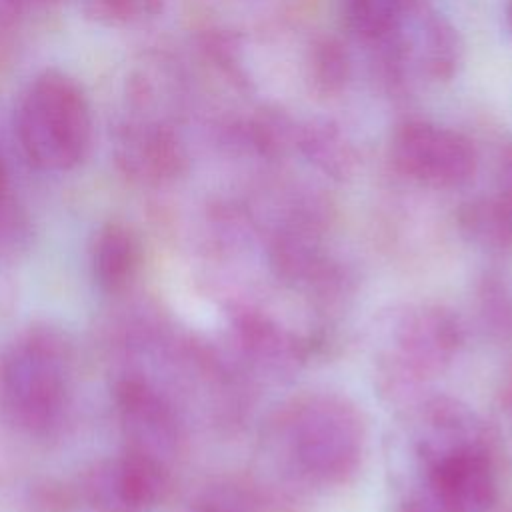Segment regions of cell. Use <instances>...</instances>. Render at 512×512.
I'll return each instance as SVG.
<instances>
[{
  "mask_svg": "<svg viewBox=\"0 0 512 512\" xmlns=\"http://www.w3.org/2000/svg\"><path fill=\"white\" fill-rule=\"evenodd\" d=\"M424 492L438 512H490L498 498L494 454L468 450L424 468Z\"/></svg>",
  "mask_w": 512,
  "mask_h": 512,
  "instance_id": "8",
  "label": "cell"
},
{
  "mask_svg": "<svg viewBox=\"0 0 512 512\" xmlns=\"http://www.w3.org/2000/svg\"><path fill=\"white\" fill-rule=\"evenodd\" d=\"M0 194H8V178H6V170H4L2 160H0Z\"/></svg>",
  "mask_w": 512,
  "mask_h": 512,
  "instance_id": "19",
  "label": "cell"
},
{
  "mask_svg": "<svg viewBox=\"0 0 512 512\" xmlns=\"http://www.w3.org/2000/svg\"><path fill=\"white\" fill-rule=\"evenodd\" d=\"M142 248L138 236L124 224H106L92 246V270L106 292L124 290L138 274Z\"/></svg>",
  "mask_w": 512,
  "mask_h": 512,
  "instance_id": "12",
  "label": "cell"
},
{
  "mask_svg": "<svg viewBox=\"0 0 512 512\" xmlns=\"http://www.w3.org/2000/svg\"><path fill=\"white\" fill-rule=\"evenodd\" d=\"M194 512H258V498L244 484L224 480L202 492Z\"/></svg>",
  "mask_w": 512,
  "mask_h": 512,
  "instance_id": "15",
  "label": "cell"
},
{
  "mask_svg": "<svg viewBox=\"0 0 512 512\" xmlns=\"http://www.w3.org/2000/svg\"><path fill=\"white\" fill-rule=\"evenodd\" d=\"M510 406H512V386H510Z\"/></svg>",
  "mask_w": 512,
  "mask_h": 512,
  "instance_id": "20",
  "label": "cell"
},
{
  "mask_svg": "<svg viewBox=\"0 0 512 512\" xmlns=\"http://www.w3.org/2000/svg\"><path fill=\"white\" fill-rule=\"evenodd\" d=\"M410 0H342L348 26L364 40L382 42L402 18Z\"/></svg>",
  "mask_w": 512,
  "mask_h": 512,
  "instance_id": "14",
  "label": "cell"
},
{
  "mask_svg": "<svg viewBox=\"0 0 512 512\" xmlns=\"http://www.w3.org/2000/svg\"><path fill=\"white\" fill-rule=\"evenodd\" d=\"M72 352L64 336L50 326H34L6 352L0 366V388L12 420L46 434L64 416L70 394Z\"/></svg>",
  "mask_w": 512,
  "mask_h": 512,
  "instance_id": "2",
  "label": "cell"
},
{
  "mask_svg": "<svg viewBox=\"0 0 512 512\" xmlns=\"http://www.w3.org/2000/svg\"><path fill=\"white\" fill-rule=\"evenodd\" d=\"M14 130L30 164L50 172L70 170L90 150V106L74 80L60 72H46L20 98Z\"/></svg>",
  "mask_w": 512,
  "mask_h": 512,
  "instance_id": "3",
  "label": "cell"
},
{
  "mask_svg": "<svg viewBox=\"0 0 512 512\" xmlns=\"http://www.w3.org/2000/svg\"><path fill=\"white\" fill-rule=\"evenodd\" d=\"M510 212H512V156H508L498 170V196H496Z\"/></svg>",
  "mask_w": 512,
  "mask_h": 512,
  "instance_id": "17",
  "label": "cell"
},
{
  "mask_svg": "<svg viewBox=\"0 0 512 512\" xmlns=\"http://www.w3.org/2000/svg\"><path fill=\"white\" fill-rule=\"evenodd\" d=\"M414 450L426 468L458 452H492V438L486 422L470 406L438 396L420 408L414 426Z\"/></svg>",
  "mask_w": 512,
  "mask_h": 512,
  "instance_id": "9",
  "label": "cell"
},
{
  "mask_svg": "<svg viewBox=\"0 0 512 512\" xmlns=\"http://www.w3.org/2000/svg\"><path fill=\"white\" fill-rule=\"evenodd\" d=\"M168 490L166 464L134 450L94 464L84 478V494L96 512H148Z\"/></svg>",
  "mask_w": 512,
  "mask_h": 512,
  "instance_id": "6",
  "label": "cell"
},
{
  "mask_svg": "<svg viewBox=\"0 0 512 512\" xmlns=\"http://www.w3.org/2000/svg\"><path fill=\"white\" fill-rule=\"evenodd\" d=\"M28 226L8 194H0V254H10L26 242Z\"/></svg>",
  "mask_w": 512,
  "mask_h": 512,
  "instance_id": "16",
  "label": "cell"
},
{
  "mask_svg": "<svg viewBox=\"0 0 512 512\" xmlns=\"http://www.w3.org/2000/svg\"><path fill=\"white\" fill-rule=\"evenodd\" d=\"M398 64H408L430 78H448L460 60L456 30L422 0H410L394 30L382 40Z\"/></svg>",
  "mask_w": 512,
  "mask_h": 512,
  "instance_id": "7",
  "label": "cell"
},
{
  "mask_svg": "<svg viewBox=\"0 0 512 512\" xmlns=\"http://www.w3.org/2000/svg\"><path fill=\"white\" fill-rule=\"evenodd\" d=\"M458 226L462 236L484 252L512 248V212L498 198H474L462 204Z\"/></svg>",
  "mask_w": 512,
  "mask_h": 512,
  "instance_id": "13",
  "label": "cell"
},
{
  "mask_svg": "<svg viewBox=\"0 0 512 512\" xmlns=\"http://www.w3.org/2000/svg\"><path fill=\"white\" fill-rule=\"evenodd\" d=\"M392 158L400 172L432 188H458L476 172L472 142L452 128L406 122L392 138Z\"/></svg>",
  "mask_w": 512,
  "mask_h": 512,
  "instance_id": "5",
  "label": "cell"
},
{
  "mask_svg": "<svg viewBox=\"0 0 512 512\" xmlns=\"http://www.w3.org/2000/svg\"><path fill=\"white\" fill-rule=\"evenodd\" d=\"M268 436L276 466L298 484L346 482L362 460V416L338 394L318 392L294 400L278 414Z\"/></svg>",
  "mask_w": 512,
  "mask_h": 512,
  "instance_id": "1",
  "label": "cell"
},
{
  "mask_svg": "<svg viewBox=\"0 0 512 512\" xmlns=\"http://www.w3.org/2000/svg\"><path fill=\"white\" fill-rule=\"evenodd\" d=\"M380 372L390 390L412 388L440 374L462 346L458 318L436 304L404 306L392 314Z\"/></svg>",
  "mask_w": 512,
  "mask_h": 512,
  "instance_id": "4",
  "label": "cell"
},
{
  "mask_svg": "<svg viewBox=\"0 0 512 512\" xmlns=\"http://www.w3.org/2000/svg\"><path fill=\"white\" fill-rule=\"evenodd\" d=\"M122 424L130 438V450L164 462L176 448L178 424L164 398L140 380H126L116 390Z\"/></svg>",
  "mask_w": 512,
  "mask_h": 512,
  "instance_id": "10",
  "label": "cell"
},
{
  "mask_svg": "<svg viewBox=\"0 0 512 512\" xmlns=\"http://www.w3.org/2000/svg\"><path fill=\"white\" fill-rule=\"evenodd\" d=\"M398 512H438L426 492H414L410 494L398 508Z\"/></svg>",
  "mask_w": 512,
  "mask_h": 512,
  "instance_id": "18",
  "label": "cell"
},
{
  "mask_svg": "<svg viewBox=\"0 0 512 512\" xmlns=\"http://www.w3.org/2000/svg\"><path fill=\"white\" fill-rule=\"evenodd\" d=\"M238 348L256 374L284 380L304 362V346L276 320L258 312H242L234 320Z\"/></svg>",
  "mask_w": 512,
  "mask_h": 512,
  "instance_id": "11",
  "label": "cell"
}]
</instances>
